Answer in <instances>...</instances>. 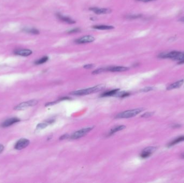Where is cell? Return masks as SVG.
I'll use <instances>...</instances> for the list:
<instances>
[{"instance_id": "27", "label": "cell", "mask_w": 184, "mask_h": 183, "mask_svg": "<svg viewBox=\"0 0 184 183\" xmlns=\"http://www.w3.org/2000/svg\"><path fill=\"white\" fill-rule=\"evenodd\" d=\"M154 88L153 87H146L143 88L141 90V91L142 92H147L150 91H151L152 90H153Z\"/></svg>"}, {"instance_id": "19", "label": "cell", "mask_w": 184, "mask_h": 183, "mask_svg": "<svg viewBox=\"0 0 184 183\" xmlns=\"http://www.w3.org/2000/svg\"><path fill=\"white\" fill-rule=\"evenodd\" d=\"M115 95L120 97L121 98H124L127 97L129 96L130 95V93L127 92H117Z\"/></svg>"}, {"instance_id": "34", "label": "cell", "mask_w": 184, "mask_h": 183, "mask_svg": "<svg viewBox=\"0 0 184 183\" xmlns=\"http://www.w3.org/2000/svg\"><path fill=\"white\" fill-rule=\"evenodd\" d=\"M138 1H143V0H137Z\"/></svg>"}, {"instance_id": "9", "label": "cell", "mask_w": 184, "mask_h": 183, "mask_svg": "<svg viewBox=\"0 0 184 183\" xmlns=\"http://www.w3.org/2000/svg\"><path fill=\"white\" fill-rule=\"evenodd\" d=\"M56 16H57V18L59 19L60 21L64 22V23H67L69 24H74L76 23V22L73 19L70 18L69 17L64 16V15L60 14V13L56 14Z\"/></svg>"}, {"instance_id": "33", "label": "cell", "mask_w": 184, "mask_h": 183, "mask_svg": "<svg viewBox=\"0 0 184 183\" xmlns=\"http://www.w3.org/2000/svg\"><path fill=\"white\" fill-rule=\"evenodd\" d=\"M181 157H182L183 158H184V154L181 155Z\"/></svg>"}, {"instance_id": "5", "label": "cell", "mask_w": 184, "mask_h": 183, "mask_svg": "<svg viewBox=\"0 0 184 183\" xmlns=\"http://www.w3.org/2000/svg\"><path fill=\"white\" fill-rule=\"evenodd\" d=\"M95 40V38L92 36H85L84 37L76 39L74 42L77 44H83L86 43L92 42Z\"/></svg>"}, {"instance_id": "18", "label": "cell", "mask_w": 184, "mask_h": 183, "mask_svg": "<svg viewBox=\"0 0 184 183\" xmlns=\"http://www.w3.org/2000/svg\"><path fill=\"white\" fill-rule=\"evenodd\" d=\"M24 30L25 32L30 33H31V34H39V30H38L36 29H33V28H32V29H25Z\"/></svg>"}, {"instance_id": "14", "label": "cell", "mask_w": 184, "mask_h": 183, "mask_svg": "<svg viewBox=\"0 0 184 183\" xmlns=\"http://www.w3.org/2000/svg\"><path fill=\"white\" fill-rule=\"evenodd\" d=\"M184 141V135H182L181 137L176 138L175 140H173L172 141H171L170 143H169L167 145L168 147H171L173 146L177 143H180V142H183Z\"/></svg>"}, {"instance_id": "15", "label": "cell", "mask_w": 184, "mask_h": 183, "mask_svg": "<svg viewBox=\"0 0 184 183\" xmlns=\"http://www.w3.org/2000/svg\"><path fill=\"white\" fill-rule=\"evenodd\" d=\"M120 89H114V90H111V91H108L106 92L105 93H103L101 95V97H109L111 96H114L119 91Z\"/></svg>"}, {"instance_id": "28", "label": "cell", "mask_w": 184, "mask_h": 183, "mask_svg": "<svg viewBox=\"0 0 184 183\" xmlns=\"http://www.w3.org/2000/svg\"><path fill=\"white\" fill-rule=\"evenodd\" d=\"M94 67V65L93 64H88L85 65L83 66V68L86 69H90L93 68Z\"/></svg>"}, {"instance_id": "12", "label": "cell", "mask_w": 184, "mask_h": 183, "mask_svg": "<svg viewBox=\"0 0 184 183\" xmlns=\"http://www.w3.org/2000/svg\"><path fill=\"white\" fill-rule=\"evenodd\" d=\"M14 53L16 55L23 56H28L32 54V52L30 50H19L15 51Z\"/></svg>"}, {"instance_id": "11", "label": "cell", "mask_w": 184, "mask_h": 183, "mask_svg": "<svg viewBox=\"0 0 184 183\" xmlns=\"http://www.w3.org/2000/svg\"><path fill=\"white\" fill-rule=\"evenodd\" d=\"M184 82V80H179V81H177L176 82L173 83L171 84L170 86H169L168 87H167L166 89L168 90H173V89L179 88L183 84Z\"/></svg>"}, {"instance_id": "10", "label": "cell", "mask_w": 184, "mask_h": 183, "mask_svg": "<svg viewBox=\"0 0 184 183\" xmlns=\"http://www.w3.org/2000/svg\"><path fill=\"white\" fill-rule=\"evenodd\" d=\"M20 121L19 118H11L9 119L5 120V121L1 124V126L2 127H8L14 124L17 123Z\"/></svg>"}, {"instance_id": "30", "label": "cell", "mask_w": 184, "mask_h": 183, "mask_svg": "<svg viewBox=\"0 0 184 183\" xmlns=\"http://www.w3.org/2000/svg\"><path fill=\"white\" fill-rule=\"evenodd\" d=\"M69 137V136L68 135H63V136H61V137H60V140H64L65 139Z\"/></svg>"}, {"instance_id": "17", "label": "cell", "mask_w": 184, "mask_h": 183, "mask_svg": "<svg viewBox=\"0 0 184 183\" xmlns=\"http://www.w3.org/2000/svg\"><path fill=\"white\" fill-rule=\"evenodd\" d=\"M48 60H49V57L47 56H44L43 58H41V59L37 60L35 62V64H44V63H45L46 62H47L48 61Z\"/></svg>"}, {"instance_id": "7", "label": "cell", "mask_w": 184, "mask_h": 183, "mask_svg": "<svg viewBox=\"0 0 184 183\" xmlns=\"http://www.w3.org/2000/svg\"><path fill=\"white\" fill-rule=\"evenodd\" d=\"M129 69V67H123V66H112L106 67V72H122L127 71Z\"/></svg>"}, {"instance_id": "2", "label": "cell", "mask_w": 184, "mask_h": 183, "mask_svg": "<svg viewBox=\"0 0 184 183\" xmlns=\"http://www.w3.org/2000/svg\"><path fill=\"white\" fill-rule=\"evenodd\" d=\"M143 108H138V109H136L133 110H128V111H125L124 112H122L121 113H120L117 114L116 116V118H129L133 117L136 115L140 113L142 111H144Z\"/></svg>"}, {"instance_id": "3", "label": "cell", "mask_w": 184, "mask_h": 183, "mask_svg": "<svg viewBox=\"0 0 184 183\" xmlns=\"http://www.w3.org/2000/svg\"><path fill=\"white\" fill-rule=\"evenodd\" d=\"M93 128L94 127H88L83 128L80 130H79L72 134V135L71 136V139L75 140V139H78L81 137H83L89 132H91Z\"/></svg>"}, {"instance_id": "20", "label": "cell", "mask_w": 184, "mask_h": 183, "mask_svg": "<svg viewBox=\"0 0 184 183\" xmlns=\"http://www.w3.org/2000/svg\"><path fill=\"white\" fill-rule=\"evenodd\" d=\"M50 124L49 123V121H47L46 123H41V124H38L37 125V129H44V128H46V127Z\"/></svg>"}, {"instance_id": "16", "label": "cell", "mask_w": 184, "mask_h": 183, "mask_svg": "<svg viewBox=\"0 0 184 183\" xmlns=\"http://www.w3.org/2000/svg\"><path fill=\"white\" fill-rule=\"evenodd\" d=\"M125 126H124V125H120V126H116V127H115L113 128H112L111 130V131L109 132V135H112L114 133H116L119 131H120L121 130H123L125 128Z\"/></svg>"}, {"instance_id": "25", "label": "cell", "mask_w": 184, "mask_h": 183, "mask_svg": "<svg viewBox=\"0 0 184 183\" xmlns=\"http://www.w3.org/2000/svg\"><path fill=\"white\" fill-rule=\"evenodd\" d=\"M154 112H146L145 113H144L143 115H141V117L142 118H149L150 117H151L153 115Z\"/></svg>"}, {"instance_id": "26", "label": "cell", "mask_w": 184, "mask_h": 183, "mask_svg": "<svg viewBox=\"0 0 184 183\" xmlns=\"http://www.w3.org/2000/svg\"><path fill=\"white\" fill-rule=\"evenodd\" d=\"M79 32H80V29L79 28H75V29H73L71 30L68 31L67 33L68 34H72V33H78Z\"/></svg>"}, {"instance_id": "29", "label": "cell", "mask_w": 184, "mask_h": 183, "mask_svg": "<svg viewBox=\"0 0 184 183\" xmlns=\"http://www.w3.org/2000/svg\"><path fill=\"white\" fill-rule=\"evenodd\" d=\"M4 149H5V147L3 146L2 145H1V144H0V154H1L2 151H3Z\"/></svg>"}, {"instance_id": "6", "label": "cell", "mask_w": 184, "mask_h": 183, "mask_svg": "<svg viewBox=\"0 0 184 183\" xmlns=\"http://www.w3.org/2000/svg\"><path fill=\"white\" fill-rule=\"evenodd\" d=\"M30 141L28 139H22L19 140L15 146V148L17 150H21L28 146Z\"/></svg>"}, {"instance_id": "4", "label": "cell", "mask_w": 184, "mask_h": 183, "mask_svg": "<svg viewBox=\"0 0 184 183\" xmlns=\"http://www.w3.org/2000/svg\"><path fill=\"white\" fill-rule=\"evenodd\" d=\"M38 101L35 100V99L27 101H25V102H23V103L19 104L18 105L16 106L15 107V109L16 110H23V109H26L29 107L36 105L38 104Z\"/></svg>"}, {"instance_id": "1", "label": "cell", "mask_w": 184, "mask_h": 183, "mask_svg": "<svg viewBox=\"0 0 184 183\" xmlns=\"http://www.w3.org/2000/svg\"><path fill=\"white\" fill-rule=\"evenodd\" d=\"M105 88V86L104 84H99L97 86L85 89H82L77 90L74 91L72 92L71 93V95H75V96H83V95H87L89 94H91L93 93H95L97 92L100 91L102 90Z\"/></svg>"}, {"instance_id": "8", "label": "cell", "mask_w": 184, "mask_h": 183, "mask_svg": "<svg viewBox=\"0 0 184 183\" xmlns=\"http://www.w3.org/2000/svg\"><path fill=\"white\" fill-rule=\"evenodd\" d=\"M89 10L91 11H93L95 14L97 15H101V14H110L111 13V10L108 8H96V7H93L90 8Z\"/></svg>"}, {"instance_id": "32", "label": "cell", "mask_w": 184, "mask_h": 183, "mask_svg": "<svg viewBox=\"0 0 184 183\" xmlns=\"http://www.w3.org/2000/svg\"><path fill=\"white\" fill-rule=\"evenodd\" d=\"M179 21H181V22H184V17L180 19Z\"/></svg>"}, {"instance_id": "24", "label": "cell", "mask_w": 184, "mask_h": 183, "mask_svg": "<svg viewBox=\"0 0 184 183\" xmlns=\"http://www.w3.org/2000/svg\"><path fill=\"white\" fill-rule=\"evenodd\" d=\"M142 16V15H129V16H127V19H139V18H141V17Z\"/></svg>"}, {"instance_id": "23", "label": "cell", "mask_w": 184, "mask_h": 183, "mask_svg": "<svg viewBox=\"0 0 184 183\" xmlns=\"http://www.w3.org/2000/svg\"><path fill=\"white\" fill-rule=\"evenodd\" d=\"M156 149L157 148L156 147H147L146 148H145L143 151L149 152L152 154L154 151H156Z\"/></svg>"}, {"instance_id": "22", "label": "cell", "mask_w": 184, "mask_h": 183, "mask_svg": "<svg viewBox=\"0 0 184 183\" xmlns=\"http://www.w3.org/2000/svg\"><path fill=\"white\" fill-rule=\"evenodd\" d=\"M151 153L149 152H147V151H143L141 154V157L143 158H147L149 157V156L151 155Z\"/></svg>"}, {"instance_id": "21", "label": "cell", "mask_w": 184, "mask_h": 183, "mask_svg": "<svg viewBox=\"0 0 184 183\" xmlns=\"http://www.w3.org/2000/svg\"><path fill=\"white\" fill-rule=\"evenodd\" d=\"M104 72H106V68H99L97 70H95L93 72L92 74L94 75H96V74L102 73Z\"/></svg>"}, {"instance_id": "13", "label": "cell", "mask_w": 184, "mask_h": 183, "mask_svg": "<svg viewBox=\"0 0 184 183\" xmlns=\"http://www.w3.org/2000/svg\"><path fill=\"white\" fill-rule=\"evenodd\" d=\"M92 28L94 29L97 30H111L113 29L114 27L111 25H94Z\"/></svg>"}, {"instance_id": "31", "label": "cell", "mask_w": 184, "mask_h": 183, "mask_svg": "<svg viewBox=\"0 0 184 183\" xmlns=\"http://www.w3.org/2000/svg\"><path fill=\"white\" fill-rule=\"evenodd\" d=\"M155 1V0H143V2H151V1Z\"/></svg>"}]
</instances>
